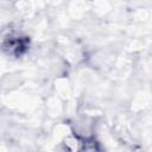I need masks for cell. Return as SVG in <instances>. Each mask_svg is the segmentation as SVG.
I'll list each match as a JSON object with an SVG mask.
<instances>
[{
  "label": "cell",
  "instance_id": "1",
  "mask_svg": "<svg viewBox=\"0 0 152 152\" xmlns=\"http://www.w3.org/2000/svg\"><path fill=\"white\" fill-rule=\"evenodd\" d=\"M0 44H1L2 49L5 51H7V53L18 56L26 51L27 45H28V39H27V37L12 31V32L5 33L1 37Z\"/></svg>",
  "mask_w": 152,
  "mask_h": 152
}]
</instances>
